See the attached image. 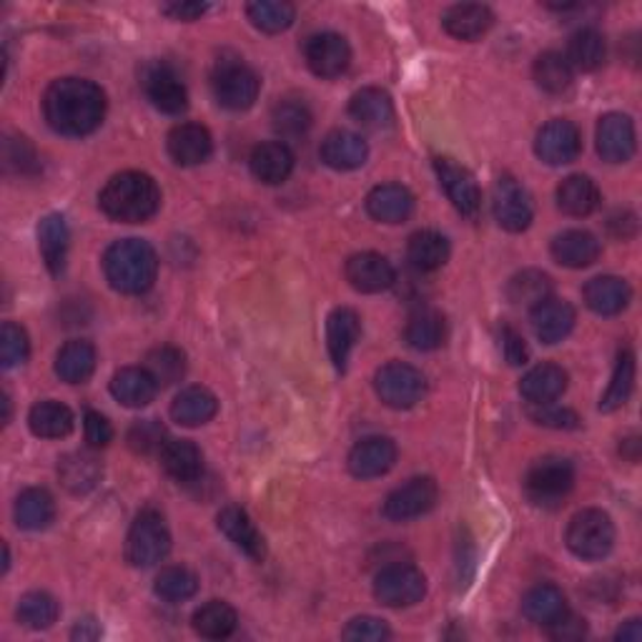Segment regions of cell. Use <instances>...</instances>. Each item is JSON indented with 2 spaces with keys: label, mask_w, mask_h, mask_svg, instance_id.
Returning <instances> with one entry per match:
<instances>
[{
  "label": "cell",
  "mask_w": 642,
  "mask_h": 642,
  "mask_svg": "<svg viewBox=\"0 0 642 642\" xmlns=\"http://www.w3.org/2000/svg\"><path fill=\"white\" fill-rule=\"evenodd\" d=\"M43 113L53 131L88 135L104 123L106 94L88 78L53 80L43 96Z\"/></svg>",
  "instance_id": "obj_1"
},
{
  "label": "cell",
  "mask_w": 642,
  "mask_h": 642,
  "mask_svg": "<svg viewBox=\"0 0 642 642\" xmlns=\"http://www.w3.org/2000/svg\"><path fill=\"white\" fill-rule=\"evenodd\" d=\"M98 204H101L108 219L121 224H143L159 211L161 192L156 181L149 174L123 171V174H116L104 186Z\"/></svg>",
  "instance_id": "obj_2"
},
{
  "label": "cell",
  "mask_w": 642,
  "mask_h": 642,
  "mask_svg": "<svg viewBox=\"0 0 642 642\" xmlns=\"http://www.w3.org/2000/svg\"><path fill=\"white\" fill-rule=\"evenodd\" d=\"M108 284L121 294H143L156 282L159 257L149 241L121 239L108 247L104 257Z\"/></svg>",
  "instance_id": "obj_3"
},
{
  "label": "cell",
  "mask_w": 642,
  "mask_h": 642,
  "mask_svg": "<svg viewBox=\"0 0 642 642\" xmlns=\"http://www.w3.org/2000/svg\"><path fill=\"white\" fill-rule=\"evenodd\" d=\"M171 553V532L156 510H143L126 540V559L133 567H153Z\"/></svg>",
  "instance_id": "obj_4"
},
{
  "label": "cell",
  "mask_w": 642,
  "mask_h": 642,
  "mask_svg": "<svg viewBox=\"0 0 642 642\" xmlns=\"http://www.w3.org/2000/svg\"><path fill=\"white\" fill-rule=\"evenodd\" d=\"M575 487V467L565 457H542L530 467L527 477H524V490H527L530 500L542 508H555L573 492Z\"/></svg>",
  "instance_id": "obj_5"
},
{
  "label": "cell",
  "mask_w": 642,
  "mask_h": 642,
  "mask_svg": "<svg viewBox=\"0 0 642 642\" xmlns=\"http://www.w3.org/2000/svg\"><path fill=\"white\" fill-rule=\"evenodd\" d=\"M565 540L575 557L602 559L614 545V524L602 510H583L569 520Z\"/></svg>",
  "instance_id": "obj_6"
},
{
  "label": "cell",
  "mask_w": 642,
  "mask_h": 642,
  "mask_svg": "<svg viewBox=\"0 0 642 642\" xmlns=\"http://www.w3.org/2000/svg\"><path fill=\"white\" fill-rule=\"evenodd\" d=\"M214 96L229 111H247L257 104L261 80L247 63L239 58L219 61L214 70Z\"/></svg>",
  "instance_id": "obj_7"
},
{
  "label": "cell",
  "mask_w": 642,
  "mask_h": 642,
  "mask_svg": "<svg viewBox=\"0 0 642 642\" xmlns=\"http://www.w3.org/2000/svg\"><path fill=\"white\" fill-rule=\"evenodd\" d=\"M374 389L379 400L387 406H392V410H410L427 392V382H424V374L420 369H414L412 364L389 361V364H384L377 372Z\"/></svg>",
  "instance_id": "obj_8"
},
{
  "label": "cell",
  "mask_w": 642,
  "mask_h": 642,
  "mask_svg": "<svg viewBox=\"0 0 642 642\" xmlns=\"http://www.w3.org/2000/svg\"><path fill=\"white\" fill-rule=\"evenodd\" d=\"M427 592L422 569L406 563L384 567L374 580V598L387 608H412Z\"/></svg>",
  "instance_id": "obj_9"
},
{
  "label": "cell",
  "mask_w": 642,
  "mask_h": 642,
  "mask_svg": "<svg viewBox=\"0 0 642 642\" xmlns=\"http://www.w3.org/2000/svg\"><path fill=\"white\" fill-rule=\"evenodd\" d=\"M492 211H494L497 224L510 233H520L527 229V226L532 224V216H535L527 188H524L520 181L512 176H502L500 181H497L494 196H492Z\"/></svg>",
  "instance_id": "obj_10"
},
{
  "label": "cell",
  "mask_w": 642,
  "mask_h": 642,
  "mask_svg": "<svg viewBox=\"0 0 642 642\" xmlns=\"http://www.w3.org/2000/svg\"><path fill=\"white\" fill-rule=\"evenodd\" d=\"M437 482L432 477H414L387 497L384 518L392 522L417 520L437 504Z\"/></svg>",
  "instance_id": "obj_11"
},
{
  "label": "cell",
  "mask_w": 642,
  "mask_h": 642,
  "mask_svg": "<svg viewBox=\"0 0 642 642\" xmlns=\"http://www.w3.org/2000/svg\"><path fill=\"white\" fill-rule=\"evenodd\" d=\"M141 86L146 90L149 101L156 106L161 113L178 116L186 111L188 90L176 70L166 66V63H151V66H146L141 76Z\"/></svg>",
  "instance_id": "obj_12"
},
{
  "label": "cell",
  "mask_w": 642,
  "mask_h": 642,
  "mask_svg": "<svg viewBox=\"0 0 642 642\" xmlns=\"http://www.w3.org/2000/svg\"><path fill=\"white\" fill-rule=\"evenodd\" d=\"M583 135L573 121L555 119L542 126L535 139V153L549 166H565L580 156Z\"/></svg>",
  "instance_id": "obj_13"
},
{
  "label": "cell",
  "mask_w": 642,
  "mask_h": 642,
  "mask_svg": "<svg viewBox=\"0 0 642 642\" xmlns=\"http://www.w3.org/2000/svg\"><path fill=\"white\" fill-rule=\"evenodd\" d=\"M306 63L319 78H337L349 68L351 48L339 33H316L306 41Z\"/></svg>",
  "instance_id": "obj_14"
},
{
  "label": "cell",
  "mask_w": 642,
  "mask_h": 642,
  "mask_svg": "<svg viewBox=\"0 0 642 642\" xmlns=\"http://www.w3.org/2000/svg\"><path fill=\"white\" fill-rule=\"evenodd\" d=\"M434 168H437V176L442 186H445L449 202L455 204V209L463 216H477L482 194H479L475 176L465 166H459L455 159L447 156L434 159Z\"/></svg>",
  "instance_id": "obj_15"
},
{
  "label": "cell",
  "mask_w": 642,
  "mask_h": 642,
  "mask_svg": "<svg viewBox=\"0 0 642 642\" xmlns=\"http://www.w3.org/2000/svg\"><path fill=\"white\" fill-rule=\"evenodd\" d=\"M598 153L608 164H625L635 153V126L625 113H608L598 123Z\"/></svg>",
  "instance_id": "obj_16"
},
{
  "label": "cell",
  "mask_w": 642,
  "mask_h": 642,
  "mask_svg": "<svg viewBox=\"0 0 642 642\" xmlns=\"http://www.w3.org/2000/svg\"><path fill=\"white\" fill-rule=\"evenodd\" d=\"M347 282L361 294H379L394 284V266L382 254L361 251L347 261Z\"/></svg>",
  "instance_id": "obj_17"
},
{
  "label": "cell",
  "mask_w": 642,
  "mask_h": 642,
  "mask_svg": "<svg viewBox=\"0 0 642 642\" xmlns=\"http://www.w3.org/2000/svg\"><path fill=\"white\" fill-rule=\"evenodd\" d=\"M396 463V447L389 437H367L349 451V472L359 479L387 475Z\"/></svg>",
  "instance_id": "obj_18"
},
{
  "label": "cell",
  "mask_w": 642,
  "mask_h": 642,
  "mask_svg": "<svg viewBox=\"0 0 642 642\" xmlns=\"http://www.w3.org/2000/svg\"><path fill=\"white\" fill-rule=\"evenodd\" d=\"M319 156L324 164L334 171H355L367 164L369 146L355 131H331L327 139L322 141Z\"/></svg>",
  "instance_id": "obj_19"
},
{
  "label": "cell",
  "mask_w": 642,
  "mask_h": 642,
  "mask_svg": "<svg viewBox=\"0 0 642 642\" xmlns=\"http://www.w3.org/2000/svg\"><path fill=\"white\" fill-rule=\"evenodd\" d=\"M214 151L211 133L198 123H181L168 133V156L178 166H198L209 161Z\"/></svg>",
  "instance_id": "obj_20"
},
{
  "label": "cell",
  "mask_w": 642,
  "mask_h": 642,
  "mask_svg": "<svg viewBox=\"0 0 642 642\" xmlns=\"http://www.w3.org/2000/svg\"><path fill=\"white\" fill-rule=\"evenodd\" d=\"M349 116L361 126V129L384 131L394 121V104L382 88H361L351 96Z\"/></svg>",
  "instance_id": "obj_21"
},
{
  "label": "cell",
  "mask_w": 642,
  "mask_h": 642,
  "mask_svg": "<svg viewBox=\"0 0 642 642\" xmlns=\"http://www.w3.org/2000/svg\"><path fill=\"white\" fill-rule=\"evenodd\" d=\"M532 331L542 344H557L563 341L575 327V309L563 300L549 296L542 304L532 309Z\"/></svg>",
  "instance_id": "obj_22"
},
{
  "label": "cell",
  "mask_w": 642,
  "mask_h": 642,
  "mask_svg": "<svg viewBox=\"0 0 642 642\" xmlns=\"http://www.w3.org/2000/svg\"><path fill=\"white\" fill-rule=\"evenodd\" d=\"M216 522H219V530L229 537V542H233V547L241 549L243 555L251 559H264L266 542L257 530V524L251 522L249 514L241 508H233V504L231 508H224Z\"/></svg>",
  "instance_id": "obj_23"
},
{
  "label": "cell",
  "mask_w": 642,
  "mask_h": 642,
  "mask_svg": "<svg viewBox=\"0 0 642 642\" xmlns=\"http://www.w3.org/2000/svg\"><path fill=\"white\" fill-rule=\"evenodd\" d=\"M367 211L382 224H402L414 211V196L402 184H382L369 192Z\"/></svg>",
  "instance_id": "obj_24"
},
{
  "label": "cell",
  "mask_w": 642,
  "mask_h": 642,
  "mask_svg": "<svg viewBox=\"0 0 642 642\" xmlns=\"http://www.w3.org/2000/svg\"><path fill=\"white\" fill-rule=\"evenodd\" d=\"M251 174H254L261 184L279 186L292 176L294 171V153L282 141L261 143L251 153Z\"/></svg>",
  "instance_id": "obj_25"
},
{
  "label": "cell",
  "mask_w": 642,
  "mask_h": 642,
  "mask_svg": "<svg viewBox=\"0 0 642 642\" xmlns=\"http://www.w3.org/2000/svg\"><path fill=\"white\" fill-rule=\"evenodd\" d=\"M161 467L176 479V482H196L204 475V455L192 439H166L159 451Z\"/></svg>",
  "instance_id": "obj_26"
},
{
  "label": "cell",
  "mask_w": 642,
  "mask_h": 642,
  "mask_svg": "<svg viewBox=\"0 0 642 642\" xmlns=\"http://www.w3.org/2000/svg\"><path fill=\"white\" fill-rule=\"evenodd\" d=\"M219 412V400L206 387H186L171 404V417L184 427H202Z\"/></svg>",
  "instance_id": "obj_27"
},
{
  "label": "cell",
  "mask_w": 642,
  "mask_h": 642,
  "mask_svg": "<svg viewBox=\"0 0 642 642\" xmlns=\"http://www.w3.org/2000/svg\"><path fill=\"white\" fill-rule=\"evenodd\" d=\"M361 322L359 314L355 309H347V306H339L329 314L327 322V344H329V355L331 361L337 364V369H347V361L351 349L359 339Z\"/></svg>",
  "instance_id": "obj_28"
},
{
  "label": "cell",
  "mask_w": 642,
  "mask_h": 642,
  "mask_svg": "<svg viewBox=\"0 0 642 642\" xmlns=\"http://www.w3.org/2000/svg\"><path fill=\"white\" fill-rule=\"evenodd\" d=\"M553 257L557 264L567 269H585L598 261L600 257V241L592 237L590 231L569 229L557 233L553 241Z\"/></svg>",
  "instance_id": "obj_29"
},
{
  "label": "cell",
  "mask_w": 642,
  "mask_h": 642,
  "mask_svg": "<svg viewBox=\"0 0 642 642\" xmlns=\"http://www.w3.org/2000/svg\"><path fill=\"white\" fill-rule=\"evenodd\" d=\"M630 300L632 292L625 279L595 276L592 282H587L585 286V304L600 316H614L625 312Z\"/></svg>",
  "instance_id": "obj_30"
},
{
  "label": "cell",
  "mask_w": 642,
  "mask_h": 642,
  "mask_svg": "<svg viewBox=\"0 0 642 642\" xmlns=\"http://www.w3.org/2000/svg\"><path fill=\"white\" fill-rule=\"evenodd\" d=\"M156 392H159L156 379L141 367H123L111 379V394L123 406H131V410H141V406L151 404Z\"/></svg>",
  "instance_id": "obj_31"
},
{
  "label": "cell",
  "mask_w": 642,
  "mask_h": 642,
  "mask_svg": "<svg viewBox=\"0 0 642 642\" xmlns=\"http://www.w3.org/2000/svg\"><path fill=\"white\" fill-rule=\"evenodd\" d=\"M494 21L492 11L482 3H459L451 6L449 11L442 18V25L445 31L457 41H477L479 35H485L490 31V25Z\"/></svg>",
  "instance_id": "obj_32"
},
{
  "label": "cell",
  "mask_w": 642,
  "mask_h": 642,
  "mask_svg": "<svg viewBox=\"0 0 642 642\" xmlns=\"http://www.w3.org/2000/svg\"><path fill=\"white\" fill-rule=\"evenodd\" d=\"M557 206L563 214L583 219V216H590L600 206V188L590 176H567L557 186Z\"/></svg>",
  "instance_id": "obj_33"
},
{
  "label": "cell",
  "mask_w": 642,
  "mask_h": 642,
  "mask_svg": "<svg viewBox=\"0 0 642 642\" xmlns=\"http://www.w3.org/2000/svg\"><path fill=\"white\" fill-rule=\"evenodd\" d=\"M39 247L45 266H48L51 274H61L66 269V259H68V247H70V231L68 224L63 219L61 214H51L45 216L39 226Z\"/></svg>",
  "instance_id": "obj_34"
},
{
  "label": "cell",
  "mask_w": 642,
  "mask_h": 642,
  "mask_svg": "<svg viewBox=\"0 0 642 642\" xmlns=\"http://www.w3.org/2000/svg\"><path fill=\"white\" fill-rule=\"evenodd\" d=\"M567 389V372L557 364H540L522 377L520 392L530 404L555 402Z\"/></svg>",
  "instance_id": "obj_35"
},
{
  "label": "cell",
  "mask_w": 642,
  "mask_h": 642,
  "mask_svg": "<svg viewBox=\"0 0 642 642\" xmlns=\"http://www.w3.org/2000/svg\"><path fill=\"white\" fill-rule=\"evenodd\" d=\"M101 463H98L96 455L90 451H74V455H66L58 465V477L63 487L74 494H86L94 490V487L101 482Z\"/></svg>",
  "instance_id": "obj_36"
},
{
  "label": "cell",
  "mask_w": 642,
  "mask_h": 642,
  "mask_svg": "<svg viewBox=\"0 0 642 642\" xmlns=\"http://www.w3.org/2000/svg\"><path fill=\"white\" fill-rule=\"evenodd\" d=\"M96 369V349L90 341L74 339L63 344L56 357V374L68 384H84Z\"/></svg>",
  "instance_id": "obj_37"
},
{
  "label": "cell",
  "mask_w": 642,
  "mask_h": 642,
  "mask_svg": "<svg viewBox=\"0 0 642 642\" xmlns=\"http://www.w3.org/2000/svg\"><path fill=\"white\" fill-rule=\"evenodd\" d=\"M13 514H15L18 527L39 532L56 520V502H53V497L45 490L31 487V490L18 494Z\"/></svg>",
  "instance_id": "obj_38"
},
{
  "label": "cell",
  "mask_w": 642,
  "mask_h": 642,
  "mask_svg": "<svg viewBox=\"0 0 642 642\" xmlns=\"http://www.w3.org/2000/svg\"><path fill=\"white\" fill-rule=\"evenodd\" d=\"M406 344L417 351L439 349L447 339V322L437 309H417L406 324Z\"/></svg>",
  "instance_id": "obj_39"
},
{
  "label": "cell",
  "mask_w": 642,
  "mask_h": 642,
  "mask_svg": "<svg viewBox=\"0 0 642 642\" xmlns=\"http://www.w3.org/2000/svg\"><path fill=\"white\" fill-rule=\"evenodd\" d=\"M29 424L35 437L61 439L74 432V412L66 404L45 400L33 406L29 414Z\"/></svg>",
  "instance_id": "obj_40"
},
{
  "label": "cell",
  "mask_w": 642,
  "mask_h": 642,
  "mask_svg": "<svg viewBox=\"0 0 642 642\" xmlns=\"http://www.w3.org/2000/svg\"><path fill=\"white\" fill-rule=\"evenodd\" d=\"M573 70H583V74H592L598 70L605 58H608V43H605L602 33L595 29L577 31L567 45V56Z\"/></svg>",
  "instance_id": "obj_41"
},
{
  "label": "cell",
  "mask_w": 642,
  "mask_h": 642,
  "mask_svg": "<svg viewBox=\"0 0 642 642\" xmlns=\"http://www.w3.org/2000/svg\"><path fill=\"white\" fill-rule=\"evenodd\" d=\"M522 610L537 625H553L557 618L567 612V600L559 587L555 585H537L524 595Z\"/></svg>",
  "instance_id": "obj_42"
},
{
  "label": "cell",
  "mask_w": 642,
  "mask_h": 642,
  "mask_svg": "<svg viewBox=\"0 0 642 642\" xmlns=\"http://www.w3.org/2000/svg\"><path fill=\"white\" fill-rule=\"evenodd\" d=\"M237 625H239L237 610H233L229 602L211 600L194 612V630L202 638L224 640L237 630Z\"/></svg>",
  "instance_id": "obj_43"
},
{
  "label": "cell",
  "mask_w": 642,
  "mask_h": 642,
  "mask_svg": "<svg viewBox=\"0 0 642 642\" xmlns=\"http://www.w3.org/2000/svg\"><path fill=\"white\" fill-rule=\"evenodd\" d=\"M406 257L420 271H437L449 261V241L437 231L412 233Z\"/></svg>",
  "instance_id": "obj_44"
},
{
  "label": "cell",
  "mask_w": 642,
  "mask_h": 642,
  "mask_svg": "<svg viewBox=\"0 0 642 642\" xmlns=\"http://www.w3.org/2000/svg\"><path fill=\"white\" fill-rule=\"evenodd\" d=\"M532 74H535L537 86L542 90H547V94H563V90L573 86L575 78V70L569 66V61L557 51H547L537 56Z\"/></svg>",
  "instance_id": "obj_45"
},
{
  "label": "cell",
  "mask_w": 642,
  "mask_h": 642,
  "mask_svg": "<svg viewBox=\"0 0 642 642\" xmlns=\"http://www.w3.org/2000/svg\"><path fill=\"white\" fill-rule=\"evenodd\" d=\"M632 387H635V355L630 349H622L618 355V364H614L612 382L600 400V410L614 412L620 406H625L632 394Z\"/></svg>",
  "instance_id": "obj_46"
},
{
  "label": "cell",
  "mask_w": 642,
  "mask_h": 642,
  "mask_svg": "<svg viewBox=\"0 0 642 642\" xmlns=\"http://www.w3.org/2000/svg\"><path fill=\"white\" fill-rule=\"evenodd\" d=\"M247 15L254 29L261 33H284L294 25L296 11L292 3H279V0H257L247 6Z\"/></svg>",
  "instance_id": "obj_47"
},
{
  "label": "cell",
  "mask_w": 642,
  "mask_h": 642,
  "mask_svg": "<svg viewBox=\"0 0 642 642\" xmlns=\"http://www.w3.org/2000/svg\"><path fill=\"white\" fill-rule=\"evenodd\" d=\"M553 294V282H549L547 274H542L537 269H527L522 274L512 276V282L508 286V296L512 304L518 306H530L535 309L537 304L549 300Z\"/></svg>",
  "instance_id": "obj_48"
},
{
  "label": "cell",
  "mask_w": 642,
  "mask_h": 642,
  "mask_svg": "<svg viewBox=\"0 0 642 642\" xmlns=\"http://www.w3.org/2000/svg\"><path fill=\"white\" fill-rule=\"evenodd\" d=\"M58 600L48 592H29L18 602V620L31 630H48L58 620Z\"/></svg>",
  "instance_id": "obj_49"
},
{
  "label": "cell",
  "mask_w": 642,
  "mask_h": 642,
  "mask_svg": "<svg viewBox=\"0 0 642 642\" xmlns=\"http://www.w3.org/2000/svg\"><path fill=\"white\" fill-rule=\"evenodd\" d=\"M146 372L156 379L159 387H171L184 379L186 374V357L176 347H156L146 355Z\"/></svg>",
  "instance_id": "obj_50"
},
{
  "label": "cell",
  "mask_w": 642,
  "mask_h": 642,
  "mask_svg": "<svg viewBox=\"0 0 642 642\" xmlns=\"http://www.w3.org/2000/svg\"><path fill=\"white\" fill-rule=\"evenodd\" d=\"M153 590L161 600L166 602H184L192 600L198 592V577L188 567H164L156 577Z\"/></svg>",
  "instance_id": "obj_51"
},
{
  "label": "cell",
  "mask_w": 642,
  "mask_h": 642,
  "mask_svg": "<svg viewBox=\"0 0 642 642\" xmlns=\"http://www.w3.org/2000/svg\"><path fill=\"white\" fill-rule=\"evenodd\" d=\"M271 119H274L276 133L284 135V139H302L312 129L309 108H306L304 101H296V98H286V101L276 104Z\"/></svg>",
  "instance_id": "obj_52"
},
{
  "label": "cell",
  "mask_w": 642,
  "mask_h": 642,
  "mask_svg": "<svg viewBox=\"0 0 642 642\" xmlns=\"http://www.w3.org/2000/svg\"><path fill=\"white\" fill-rule=\"evenodd\" d=\"M31 355V341L29 334L23 327H18L13 322L3 324V331H0V359H3L6 369L21 367Z\"/></svg>",
  "instance_id": "obj_53"
},
{
  "label": "cell",
  "mask_w": 642,
  "mask_h": 642,
  "mask_svg": "<svg viewBox=\"0 0 642 642\" xmlns=\"http://www.w3.org/2000/svg\"><path fill=\"white\" fill-rule=\"evenodd\" d=\"M166 445V429L156 420H139L129 429V447L135 455H153Z\"/></svg>",
  "instance_id": "obj_54"
},
{
  "label": "cell",
  "mask_w": 642,
  "mask_h": 642,
  "mask_svg": "<svg viewBox=\"0 0 642 642\" xmlns=\"http://www.w3.org/2000/svg\"><path fill=\"white\" fill-rule=\"evenodd\" d=\"M530 420L542 424V427L549 429H577L580 424V417L573 410H565V406H557L553 402L545 404H530Z\"/></svg>",
  "instance_id": "obj_55"
},
{
  "label": "cell",
  "mask_w": 642,
  "mask_h": 642,
  "mask_svg": "<svg viewBox=\"0 0 642 642\" xmlns=\"http://www.w3.org/2000/svg\"><path fill=\"white\" fill-rule=\"evenodd\" d=\"M344 640H369V642H379L387 640L392 632H389V625L384 620L372 618V614H361V618H355L344 628Z\"/></svg>",
  "instance_id": "obj_56"
},
{
  "label": "cell",
  "mask_w": 642,
  "mask_h": 642,
  "mask_svg": "<svg viewBox=\"0 0 642 642\" xmlns=\"http://www.w3.org/2000/svg\"><path fill=\"white\" fill-rule=\"evenodd\" d=\"M86 442H88V447H94V449H101V447H108L111 445V439H113V427H111V422H108L104 414H98V412H88L86 414Z\"/></svg>",
  "instance_id": "obj_57"
},
{
  "label": "cell",
  "mask_w": 642,
  "mask_h": 642,
  "mask_svg": "<svg viewBox=\"0 0 642 642\" xmlns=\"http://www.w3.org/2000/svg\"><path fill=\"white\" fill-rule=\"evenodd\" d=\"M500 339H502V351H504V359H508L512 367H522V364H527V357H530V351H527V344H524V339L520 337L518 331H514L512 327H504V329H502V334H500Z\"/></svg>",
  "instance_id": "obj_58"
},
{
  "label": "cell",
  "mask_w": 642,
  "mask_h": 642,
  "mask_svg": "<svg viewBox=\"0 0 642 642\" xmlns=\"http://www.w3.org/2000/svg\"><path fill=\"white\" fill-rule=\"evenodd\" d=\"M547 628H549V635H553L555 640H580V638H585V632H587L585 620L577 618V614H573L569 610L563 614V618H557L553 625H547Z\"/></svg>",
  "instance_id": "obj_59"
},
{
  "label": "cell",
  "mask_w": 642,
  "mask_h": 642,
  "mask_svg": "<svg viewBox=\"0 0 642 642\" xmlns=\"http://www.w3.org/2000/svg\"><path fill=\"white\" fill-rule=\"evenodd\" d=\"M206 11H209V6L206 3H166V6H161V13L174 18V21H196V18H202Z\"/></svg>",
  "instance_id": "obj_60"
},
{
  "label": "cell",
  "mask_w": 642,
  "mask_h": 642,
  "mask_svg": "<svg viewBox=\"0 0 642 642\" xmlns=\"http://www.w3.org/2000/svg\"><path fill=\"white\" fill-rule=\"evenodd\" d=\"M70 635H74V640H96V638H101V625L90 618L78 620Z\"/></svg>",
  "instance_id": "obj_61"
},
{
  "label": "cell",
  "mask_w": 642,
  "mask_h": 642,
  "mask_svg": "<svg viewBox=\"0 0 642 642\" xmlns=\"http://www.w3.org/2000/svg\"><path fill=\"white\" fill-rule=\"evenodd\" d=\"M618 640L622 642H640L642 640V625H640V620H628L625 625H622L618 630V635H614Z\"/></svg>",
  "instance_id": "obj_62"
}]
</instances>
